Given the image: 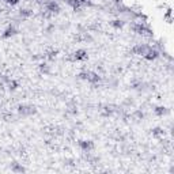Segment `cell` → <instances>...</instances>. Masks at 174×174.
I'll list each match as a JSON object with an SVG mask.
<instances>
[{
	"label": "cell",
	"mask_w": 174,
	"mask_h": 174,
	"mask_svg": "<svg viewBox=\"0 0 174 174\" xmlns=\"http://www.w3.org/2000/svg\"><path fill=\"white\" fill-rule=\"evenodd\" d=\"M37 113V109L33 105H26V103H22V105L18 106V114L22 117H29L33 116V114Z\"/></svg>",
	"instance_id": "cell-1"
},
{
	"label": "cell",
	"mask_w": 174,
	"mask_h": 174,
	"mask_svg": "<svg viewBox=\"0 0 174 174\" xmlns=\"http://www.w3.org/2000/svg\"><path fill=\"white\" fill-rule=\"evenodd\" d=\"M78 146L83 152H90L92 148H94V143H92V140H79Z\"/></svg>",
	"instance_id": "cell-2"
},
{
	"label": "cell",
	"mask_w": 174,
	"mask_h": 174,
	"mask_svg": "<svg viewBox=\"0 0 174 174\" xmlns=\"http://www.w3.org/2000/svg\"><path fill=\"white\" fill-rule=\"evenodd\" d=\"M148 48L150 46L146 45V44H136V45L132 48V52L135 54H137V56H144L146 52L148 50Z\"/></svg>",
	"instance_id": "cell-3"
},
{
	"label": "cell",
	"mask_w": 174,
	"mask_h": 174,
	"mask_svg": "<svg viewBox=\"0 0 174 174\" xmlns=\"http://www.w3.org/2000/svg\"><path fill=\"white\" fill-rule=\"evenodd\" d=\"M16 33H18L16 27L14 26V24H10V26H8L7 29L3 31V38H10V37H12V35H15Z\"/></svg>",
	"instance_id": "cell-4"
},
{
	"label": "cell",
	"mask_w": 174,
	"mask_h": 174,
	"mask_svg": "<svg viewBox=\"0 0 174 174\" xmlns=\"http://www.w3.org/2000/svg\"><path fill=\"white\" fill-rule=\"evenodd\" d=\"M11 171H14V173H23V171H26V169H24V166H22V163L12 162V165H11Z\"/></svg>",
	"instance_id": "cell-5"
},
{
	"label": "cell",
	"mask_w": 174,
	"mask_h": 174,
	"mask_svg": "<svg viewBox=\"0 0 174 174\" xmlns=\"http://www.w3.org/2000/svg\"><path fill=\"white\" fill-rule=\"evenodd\" d=\"M87 59V52L84 49H79L73 53V60H84Z\"/></svg>",
	"instance_id": "cell-6"
},
{
	"label": "cell",
	"mask_w": 174,
	"mask_h": 174,
	"mask_svg": "<svg viewBox=\"0 0 174 174\" xmlns=\"http://www.w3.org/2000/svg\"><path fill=\"white\" fill-rule=\"evenodd\" d=\"M169 109L167 108H165V106H156V108L154 109V113L156 114V116H165V114H167L169 113Z\"/></svg>",
	"instance_id": "cell-7"
},
{
	"label": "cell",
	"mask_w": 174,
	"mask_h": 174,
	"mask_svg": "<svg viewBox=\"0 0 174 174\" xmlns=\"http://www.w3.org/2000/svg\"><path fill=\"white\" fill-rule=\"evenodd\" d=\"M31 15H33V11L29 10V8H21V10H19V16H21L22 19H26Z\"/></svg>",
	"instance_id": "cell-8"
},
{
	"label": "cell",
	"mask_w": 174,
	"mask_h": 174,
	"mask_svg": "<svg viewBox=\"0 0 174 174\" xmlns=\"http://www.w3.org/2000/svg\"><path fill=\"white\" fill-rule=\"evenodd\" d=\"M124 24H125V22L121 21V19H114V21L110 22V26L114 27V29H122Z\"/></svg>",
	"instance_id": "cell-9"
},
{
	"label": "cell",
	"mask_w": 174,
	"mask_h": 174,
	"mask_svg": "<svg viewBox=\"0 0 174 174\" xmlns=\"http://www.w3.org/2000/svg\"><path fill=\"white\" fill-rule=\"evenodd\" d=\"M152 136H155V137H163L165 136V129H162V128H154L152 129Z\"/></svg>",
	"instance_id": "cell-10"
},
{
	"label": "cell",
	"mask_w": 174,
	"mask_h": 174,
	"mask_svg": "<svg viewBox=\"0 0 174 174\" xmlns=\"http://www.w3.org/2000/svg\"><path fill=\"white\" fill-rule=\"evenodd\" d=\"M64 165L69 166V167H73L76 163H75V159H73V158H67V159H64Z\"/></svg>",
	"instance_id": "cell-11"
},
{
	"label": "cell",
	"mask_w": 174,
	"mask_h": 174,
	"mask_svg": "<svg viewBox=\"0 0 174 174\" xmlns=\"http://www.w3.org/2000/svg\"><path fill=\"white\" fill-rule=\"evenodd\" d=\"M40 71H41L42 73H49V65L45 64V63L40 64Z\"/></svg>",
	"instance_id": "cell-12"
}]
</instances>
